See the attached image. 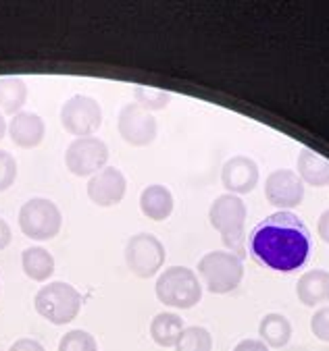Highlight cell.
I'll list each match as a JSON object with an SVG mask.
<instances>
[{
    "instance_id": "cell-22",
    "label": "cell",
    "mask_w": 329,
    "mask_h": 351,
    "mask_svg": "<svg viewBox=\"0 0 329 351\" xmlns=\"http://www.w3.org/2000/svg\"><path fill=\"white\" fill-rule=\"evenodd\" d=\"M175 351H213V335L205 326H183Z\"/></svg>"
},
{
    "instance_id": "cell-23",
    "label": "cell",
    "mask_w": 329,
    "mask_h": 351,
    "mask_svg": "<svg viewBox=\"0 0 329 351\" xmlns=\"http://www.w3.org/2000/svg\"><path fill=\"white\" fill-rule=\"evenodd\" d=\"M134 96H136V102L146 110H161L171 102V94L165 90H157V88L134 86Z\"/></svg>"
},
{
    "instance_id": "cell-9",
    "label": "cell",
    "mask_w": 329,
    "mask_h": 351,
    "mask_svg": "<svg viewBox=\"0 0 329 351\" xmlns=\"http://www.w3.org/2000/svg\"><path fill=\"white\" fill-rule=\"evenodd\" d=\"M60 123L67 133L78 137H90L102 125V108L90 96H73L60 108Z\"/></svg>"
},
{
    "instance_id": "cell-16",
    "label": "cell",
    "mask_w": 329,
    "mask_h": 351,
    "mask_svg": "<svg viewBox=\"0 0 329 351\" xmlns=\"http://www.w3.org/2000/svg\"><path fill=\"white\" fill-rule=\"evenodd\" d=\"M173 193L165 185H148L140 195V210L150 221H167L173 213Z\"/></svg>"
},
{
    "instance_id": "cell-15",
    "label": "cell",
    "mask_w": 329,
    "mask_h": 351,
    "mask_svg": "<svg viewBox=\"0 0 329 351\" xmlns=\"http://www.w3.org/2000/svg\"><path fill=\"white\" fill-rule=\"evenodd\" d=\"M296 295L308 308L329 302V272L323 268L304 272L296 283Z\"/></svg>"
},
{
    "instance_id": "cell-25",
    "label": "cell",
    "mask_w": 329,
    "mask_h": 351,
    "mask_svg": "<svg viewBox=\"0 0 329 351\" xmlns=\"http://www.w3.org/2000/svg\"><path fill=\"white\" fill-rule=\"evenodd\" d=\"M17 179V160L11 152L0 150V193L7 191Z\"/></svg>"
},
{
    "instance_id": "cell-1",
    "label": "cell",
    "mask_w": 329,
    "mask_h": 351,
    "mask_svg": "<svg viewBox=\"0 0 329 351\" xmlns=\"http://www.w3.org/2000/svg\"><path fill=\"white\" fill-rule=\"evenodd\" d=\"M248 250L256 264L275 272H292L308 260L310 233L302 219L282 210L250 231Z\"/></svg>"
},
{
    "instance_id": "cell-19",
    "label": "cell",
    "mask_w": 329,
    "mask_h": 351,
    "mask_svg": "<svg viewBox=\"0 0 329 351\" xmlns=\"http://www.w3.org/2000/svg\"><path fill=\"white\" fill-rule=\"evenodd\" d=\"M21 264H23V272L32 278V280H48L54 272V258L48 250L40 247V245H32L27 250H23L21 254Z\"/></svg>"
},
{
    "instance_id": "cell-28",
    "label": "cell",
    "mask_w": 329,
    "mask_h": 351,
    "mask_svg": "<svg viewBox=\"0 0 329 351\" xmlns=\"http://www.w3.org/2000/svg\"><path fill=\"white\" fill-rule=\"evenodd\" d=\"M234 351H269V347L256 339H244L234 347Z\"/></svg>"
},
{
    "instance_id": "cell-4",
    "label": "cell",
    "mask_w": 329,
    "mask_h": 351,
    "mask_svg": "<svg viewBox=\"0 0 329 351\" xmlns=\"http://www.w3.org/2000/svg\"><path fill=\"white\" fill-rule=\"evenodd\" d=\"M34 306L42 318H46L56 326H63L78 318L82 310V295L73 285L63 283V280H54V283L44 285L36 293Z\"/></svg>"
},
{
    "instance_id": "cell-12",
    "label": "cell",
    "mask_w": 329,
    "mask_h": 351,
    "mask_svg": "<svg viewBox=\"0 0 329 351\" xmlns=\"http://www.w3.org/2000/svg\"><path fill=\"white\" fill-rule=\"evenodd\" d=\"M127 181L125 175L115 167H104L100 173L90 177L88 181V195L96 206L109 208L119 204L125 197Z\"/></svg>"
},
{
    "instance_id": "cell-24",
    "label": "cell",
    "mask_w": 329,
    "mask_h": 351,
    "mask_svg": "<svg viewBox=\"0 0 329 351\" xmlns=\"http://www.w3.org/2000/svg\"><path fill=\"white\" fill-rule=\"evenodd\" d=\"M58 351H98V343L86 330H69L60 337Z\"/></svg>"
},
{
    "instance_id": "cell-3",
    "label": "cell",
    "mask_w": 329,
    "mask_h": 351,
    "mask_svg": "<svg viewBox=\"0 0 329 351\" xmlns=\"http://www.w3.org/2000/svg\"><path fill=\"white\" fill-rule=\"evenodd\" d=\"M157 298L177 310H190L203 300V287L196 272L188 266H171L157 278Z\"/></svg>"
},
{
    "instance_id": "cell-29",
    "label": "cell",
    "mask_w": 329,
    "mask_h": 351,
    "mask_svg": "<svg viewBox=\"0 0 329 351\" xmlns=\"http://www.w3.org/2000/svg\"><path fill=\"white\" fill-rule=\"evenodd\" d=\"M317 231H319V237H321L325 243H329V210H325V213L319 217Z\"/></svg>"
},
{
    "instance_id": "cell-27",
    "label": "cell",
    "mask_w": 329,
    "mask_h": 351,
    "mask_svg": "<svg viewBox=\"0 0 329 351\" xmlns=\"http://www.w3.org/2000/svg\"><path fill=\"white\" fill-rule=\"evenodd\" d=\"M9 351H46L42 343L34 341V339H19L11 345Z\"/></svg>"
},
{
    "instance_id": "cell-21",
    "label": "cell",
    "mask_w": 329,
    "mask_h": 351,
    "mask_svg": "<svg viewBox=\"0 0 329 351\" xmlns=\"http://www.w3.org/2000/svg\"><path fill=\"white\" fill-rule=\"evenodd\" d=\"M27 100V86L19 77H0V110L7 114L21 112Z\"/></svg>"
},
{
    "instance_id": "cell-31",
    "label": "cell",
    "mask_w": 329,
    "mask_h": 351,
    "mask_svg": "<svg viewBox=\"0 0 329 351\" xmlns=\"http://www.w3.org/2000/svg\"><path fill=\"white\" fill-rule=\"evenodd\" d=\"M7 129H9V125L5 123V117H3V114H0V139H3V137H5Z\"/></svg>"
},
{
    "instance_id": "cell-13",
    "label": "cell",
    "mask_w": 329,
    "mask_h": 351,
    "mask_svg": "<svg viewBox=\"0 0 329 351\" xmlns=\"http://www.w3.org/2000/svg\"><path fill=\"white\" fill-rule=\"evenodd\" d=\"M258 165L248 156H234L221 169V181L227 193L242 195L250 193L258 183Z\"/></svg>"
},
{
    "instance_id": "cell-17",
    "label": "cell",
    "mask_w": 329,
    "mask_h": 351,
    "mask_svg": "<svg viewBox=\"0 0 329 351\" xmlns=\"http://www.w3.org/2000/svg\"><path fill=\"white\" fill-rule=\"evenodd\" d=\"M298 177L313 185V187H325L329 185V160L323 158L321 154L313 152V150H300L298 154Z\"/></svg>"
},
{
    "instance_id": "cell-6",
    "label": "cell",
    "mask_w": 329,
    "mask_h": 351,
    "mask_svg": "<svg viewBox=\"0 0 329 351\" xmlns=\"http://www.w3.org/2000/svg\"><path fill=\"white\" fill-rule=\"evenodd\" d=\"M63 215L54 202L46 197H32L19 210V229L34 241H48L58 235Z\"/></svg>"
},
{
    "instance_id": "cell-30",
    "label": "cell",
    "mask_w": 329,
    "mask_h": 351,
    "mask_svg": "<svg viewBox=\"0 0 329 351\" xmlns=\"http://www.w3.org/2000/svg\"><path fill=\"white\" fill-rule=\"evenodd\" d=\"M11 227H9V223L5 221V219H0V250H5V247H9V243H11Z\"/></svg>"
},
{
    "instance_id": "cell-8",
    "label": "cell",
    "mask_w": 329,
    "mask_h": 351,
    "mask_svg": "<svg viewBox=\"0 0 329 351\" xmlns=\"http://www.w3.org/2000/svg\"><path fill=\"white\" fill-rule=\"evenodd\" d=\"M106 160L109 148L102 139L94 135L78 137L76 142L69 144L67 152H65V165L76 177H90L100 173L106 167Z\"/></svg>"
},
{
    "instance_id": "cell-20",
    "label": "cell",
    "mask_w": 329,
    "mask_h": 351,
    "mask_svg": "<svg viewBox=\"0 0 329 351\" xmlns=\"http://www.w3.org/2000/svg\"><path fill=\"white\" fill-rule=\"evenodd\" d=\"M183 330V320L181 316L173 312H161L152 318L150 322V337L159 347H175L179 335Z\"/></svg>"
},
{
    "instance_id": "cell-18",
    "label": "cell",
    "mask_w": 329,
    "mask_h": 351,
    "mask_svg": "<svg viewBox=\"0 0 329 351\" xmlns=\"http://www.w3.org/2000/svg\"><path fill=\"white\" fill-rule=\"evenodd\" d=\"M258 335H260V341L267 347L282 349L292 339V324L284 314L271 312L267 316H262V320L258 324Z\"/></svg>"
},
{
    "instance_id": "cell-5",
    "label": "cell",
    "mask_w": 329,
    "mask_h": 351,
    "mask_svg": "<svg viewBox=\"0 0 329 351\" xmlns=\"http://www.w3.org/2000/svg\"><path fill=\"white\" fill-rule=\"evenodd\" d=\"M198 274L203 276L205 285L215 295H225L238 289L244 276V262L240 256L231 252H209L198 262Z\"/></svg>"
},
{
    "instance_id": "cell-14",
    "label": "cell",
    "mask_w": 329,
    "mask_h": 351,
    "mask_svg": "<svg viewBox=\"0 0 329 351\" xmlns=\"http://www.w3.org/2000/svg\"><path fill=\"white\" fill-rule=\"evenodd\" d=\"M44 133H46V125L42 121V117H38L36 112H17L11 123H9V135L13 142L19 146V148H38L44 139Z\"/></svg>"
},
{
    "instance_id": "cell-11",
    "label": "cell",
    "mask_w": 329,
    "mask_h": 351,
    "mask_svg": "<svg viewBox=\"0 0 329 351\" xmlns=\"http://www.w3.org/2000/svg\"><path fill=\"white\" fill-rule=\"evenodd\" d=\"M265 197L273 208L292 210L304 199V181L290 169H277L265 181Z\"/></svg>"
},
{
    "instance_id": "cell-7",
    "label": "cell",
    "mask_w": 329,
    "mask_h": 351,
    "mask_svg": "<svg viewBox=\"0 0 329 351\" xmlns=\"http://www.w3.org/2000/svg\"><path fill=\"white\" fill-rule=\"evenodd\" d=\"M165 258H167L165 245L152 233H138L125 245L127 268L140 278L155 276L163 268Z\"/></svg>"
},
{
    "instance_id": "cell-26",
    "label": "cell",
    "mask_w": 329,
    "mask_h": 351,
    "mask_svg": "<svg viewBox=\"0 0 329 351\" xmlns=\"http://www.w3.org/2000/svg\"><path fill=\"white\" fill-rule=\"evenodd\" d=\"M310 330L319 341L329 343V306L315 310V314L310 318Z\"/></svg>"
},
{
    "instance_id": "cell-2",
    "label": "cell",
    "mask_w": 329,
    "mask_h": 351,
    "mask_svg": "<svg viewBox=\"0 0 329 351\" xmlns=\"http://www.w3.org/2000/svg\"><path fill=\"white\" fill-rule=\"evenodd\" d=\"M209 221L219 231L223 245L236 254L244 256V227H246V204L240 195L223 193L219 195L209 210Z\"/></svg>"
},
{
    "instance_id": "cell-10",
    "label": "cell",
    "mask_w": 329,
    "mask_h": 351,
    "mask_svg": "<svg viewBox=\"0 0 329 351\" xmlns=\"http://www.w3.org/2000/svg\"><path fill=\"white\" fill-rule=\"evenodd\" d=\"M117 129L129 146H150L157 137V119L138 102H129L119 112Z\"/></svg>"
}]
</instances>
